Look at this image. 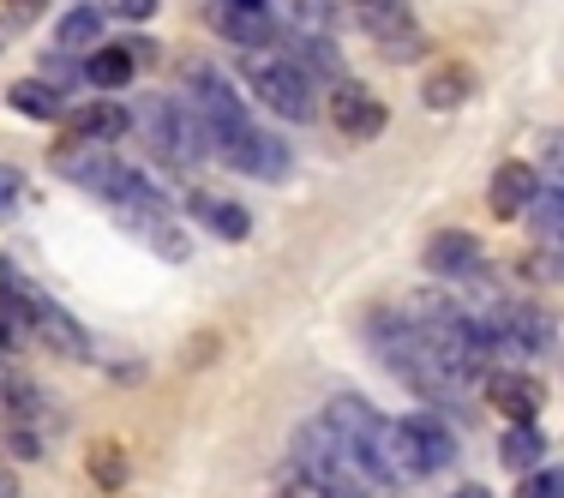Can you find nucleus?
Here are the masks:
<instances>
[{
	"label": "nucleus",
	"instance_id": "f257e3e1",
	"mask_svg": "<svg viewBox=\"0 0 564 498\" xmlns=\"http://www.w3.org/2000/svg\"><path fill=\"white\" fill-rule=\"evenodd\" d=\"M132 132L144 139L151 163L169 169V174H193L210 156L205 120H198V109L181 102V97H144L139 109H132Z\"/></svg>",
	"mask_w": 564,
	"mask_h": 498
},
{
	"label": "nucleus",
	"instance_id": "f03ea898",
	"mask_svg": "<svg viewBox=\"0 0 564 498\" xmlns=\"http://www.w3.org/2000/svg\"><path fill=\"white\" fill-rule=\"evenodd\" d=\"M325 421L337 426V439L348 444V456H355V468L367 480H397L391 475V421H379V409H372L367 397H355V390L330 397Z\"/></svg>",
	"mask_w": 564,
	"mask_h": 498
},
{
	"label": "nucleus",
	"instance_id": "7ed1b4c3",
	"mask_svg": "<svg viewBox=\"0 0 564 498\" xmlns=\"http://www.w3.org/2000/svg\"><path fill=\"white\" fill-rule=\"evenodd\" d=\"M247 85L282 120H313V73L282 48H247Z\"/></svg>",
	"mask_w": 564,
	"mask_h": 498
},
{
	"label": "nucleus",
	"instance_id": "20e7f679",
	"mask_svg": "<svg viewBox=\"0 0 564 498\" xmlns=\"http://www.w3.org/2000/svg\"><path fill=\"white\" fill-rule=\"evenodd\" d=\"M456 463V433L438 414H402L391 421V475L397 480H421V475H438V468Z\"/></svg>",
	"mask_w": 564,
	"mask_h": 498
},
{
	"label": "nucleus",
	"instance_id": "39448f33",
	"mask_svg": "<svg viewBox=\"0 0 564 498\" xmlns=\"http://www.w3.org/2000/svg\"><path fill=\"white\" fill-rule=\"evenodd\" d=\"M186 102L198 109V120H205V132H210V151H228L235 139H247L252 132V115L240 109V97H235V85L217 73L210 61H193L186 66Z\"/></svg>",
	"mask_w": 564,
	"mask_h": 498
},
{
	"label": "nucleus",
	"instance_id": "423d86ee",
	"mask_svg": "<svg viewBox=\"0 0 564 498\" xmlns=\"http://www.w3.org/2000/svg\"><path fill=\"white\" fill-rule=\"evenodd\" d=\"M55 169H61L73 186H90V193L115 198V205H127V198H144V193H156V186L144 181L139 169L115 163V156L102 151V144H90V139H73V144H61V151H55Z\"/></svg>",
	"mask_w": 564,
	"mask_h": 498
},
{
	"label": "nucleus",
	"instance_id": "0eeeda50",
	"mask_svg": "<svg viewBox=\"0 0 564 498\" xmlns=\"http://www.w3.org/2000/svg\"><path fill=\"white\" fill-rule=\"evenodd\" d=\"M348 12H355V24L372 36V48L384 61H421L426 55V31H421L409 0H348Z\"/></svg>",
	"mask_w": 564,
	"mask_h": 498
},
{
	"label": "nucleus",
	"instance_id": "6e6552de",
	"mask_svg": "<svg viewBox=\"0 0 564 498\" xmlns=\"http://www.w3.org/2000/svg\"><path fill=\"white\" fill-rule=\"evenodd\" d=\"M61 414H55V402L43 397V390H31V385H7V397H0V433H7V444L19 456H43L48 444L61 439Z\"/></svg>",
	"mask_w": 564,
	"mask_h": 498
},
{
	"label": "nucleus",
	"instance_id": "1a4fd4ad",
	"mask_svg": "<svg viewBox=\"0 0 564 498\" xmlns=\"http://www.w3.org/2000/svg\"><path fill=\"white\" fill-rule=\"evenodd\" d=\"M19 301H24V318H31V343H43L48 355H61V360H90V331L78 325L61 301H48L31 282H19Z\"/></svg>",
	"mask_w": 564,
	"mask_h": 498
},
{
	"label": "nucleus",
	"instance_id": "9d476101",
	"mask_svg": "<svg viewBox=\"0 0 564 498\" xmlns=\"http://www.w3.org/2000/svg\"><path fill=\"white\" fill-rule=\"evenodd\" d=\"M529 223H534V259H529V271L564 282V186L541 181V193H534V205H529Z\"/></svg>",
	"mask_w": 564,
	"mask_h": 498
},
{
	"label": "nucleus",
	"instance_id": "9b49d317",
	"mask_svg": "<svg viewBox=\"0 0 564 498\" xmlns=\"http://www.w3.org/2000/svg\"><path fill=\"white\" fill-rule=\"evenodd\" d=\"M330 127H337L343 139L367 144V139H379V132L391 127V109H384L360 78H337V85H330Z\"/></svg>",
	"mask_w": 564,
	"mask_h": 498
},
{
	"label": "nucleus",
	"instance_id": "f8f14e48",
	"mask_svg": "<svg viewBox=\"0 0 564 498\" xmlns=\"http://www.w3.org/2000/svg\"><path fill=\"white\" fill-rule=\"evenodd\" d=\"M480 385H487L492 414H505V421H534V414L546 409V385H541V372H529V367H492Z\"/></svg>",
	"mask_w": 564,
	"mask_h": 498
},
{
	"label": "nucleus",
	"instance_id": "ddd939ff",
	"mask_svg": "<svg viewBox=\"0 0 564 498\" xmlns=\"http://www.w3.org/2000/svg\"><path fill=\"white\" fill-rule=\"evenodd\" d=\"M210 24H217L240 55H247V48L282 43V19L271 12V0H259V7H223V0H210Z\"/></svg>",
	"mask_w": 564,
	"mask_h": 498
},
{
	"label": "nucleus",
	"instance_id": "4468645a",
	"mask_svg": "<svg viewBox=\"0 0 564 498\" xmlns=\"http://www.w3.org/2000/svg\"><path fill=\"white\" fill-rule=\"evenodd\" d=\"M223 163H235L240 174H252V181H289V174H294V151L276 139V132L252 127L247 139H235L223 151Z\"/></svg>",
	"mask_w": 564,
	"mask_h": 498
},
{
	"label": "nucleus",
	"instance_id": "2eb2a0df",
	"mask_svg": "<svg viewBox=\"0 0 564 498\" xmlns=\"http://www.w3.org/2000/svg\"><path fill=\"white\" fill-rule=\"evenodd\" d=\"M480 240L475 235H463V228H438L433 240H426V252H421V264H426V277H438V282H463V277H475L480 271Z\"/></svg>",
	"mask_w": 564,
	"mask_h": 498
},
{
	"label": "nucleus",
	"instance_id": "dca6fc26",
	"mask_svg": "<svg viewBox=\"0 0 564 498\" xmlns=\"http://www.w3.org/2000/svg\"><path fill=\"white\" fill-rule=\"evenodd\" d=\"M534 193H541V169L522 163V156H510V163L492 169V186H487V205L499 223H517L522 210L534 205Z\"/></svg>",
	"mask_w": 564,
	"mask_h": 498
},
{
	"label": "nucleus",
	"instance_id": "f3484780",
	"mask_svg": "<svg viewBox=\"0 0 564 498\" xmlns=\"http://www.w3.org/2000/svg\"><path fill=\"white\" fill-rule=\"evenodd\" d=\"M186 210H193V217L205 223L217 240H247V235H252L247 205H235V198H217V193H186Z\"/></svg>",
	"mask_w": 564,
	"mask_h": 498
},
{
	"label": "nucleus",
	"instance_id": "a211bd4d",
	"mask_svg": "<svg viewBox=\"0 0 564 498\" xmlns=\"http://www.w3.org/2000/svg\"><path fill=\"white\" fill-rule=\"evenodd\" d=\"M132 132V109H120V102H85V109L73 115V139H90V144H115Z\"/></svg>",
	"mask_w": 564,
	"mask_h": 498
},
{
	"label": "nucleus",
	"instance_id": "6ab92c4d",
	"mask_svg": "<svg viewBox=\"0 0 564 498\" xmlns=\"http://www.w3.org/2000/svg\"><path fill=\"white\" fill-rule=\"evenodd\" d=\"M475 97V73H468V66H433V73H426V85H421V102L426 109H463V102Z\"/></svg>",
	"mask_w": 564,
	"mask_h": 498
},
{
	"label": "nucleus",
	"instance_id": "aec40b11",
	"mask_svg": "<svg viewBox=\"0 0 564 498\" xmlns=\"http://www.w3.org/2000/svg\"><path fill=\"white\" fill-rule=\"evenodd\" d=\"M132 73H139V48H90L85 55V85H97V90L132 85Z\"/></svg>",
	"mask_w": 564,
	"mask_h": 498
},
{
	"label": "nucleus",
	"instance_id": "412c9836",
	"mask_svg": "<svg viewBox=\"0 0 564 498\" xmlns=\"http://www.w3.org/2000/svg\"><path fill=\"white\" fill-rule=\"evenodd\" d=\"M7 102H12L19 115H31V120H61V115H66V90H55L43 73H36V78H19V85L7 90Z\"/></svg>",
	"mask_w": 564,
	"mask_h": 498
},
{
	"label": "nucleus",
	"instance_id": "4be33fe9",
	"mask_svg": "<svg viewBox=\"0 0 564 498\" xmlns=\"http://www.w3.org/2000/svg\"><path fill=\"white\" fill-rule=\"evenodd\" d=\"M541 456H546V439L534 433V421H510V433L499 439V463L510 475H529V468H541Z\"/></svg>",
	"mask_w": 564,
	"mask_h": 498
},
{
	"label": "nucleus",
	"instance_id": "5701e85b",
	"mask_svg": "<svg viewBox=\"0 0 564 498\" xmlns=\"http://www.w3.org/2000/svg\"><path fill=\"white\" fill-rule=\"evenodd\" d=\"M102 19H109L102 7H73L61 19V31H55V48H61V55H90L97 36H102Z\"/></svg>",
	"mask_w": 564,
	"mask_h": 498
},
{
	"label": "nucleus",
	"instance_id": "b1692460",
	"mask_svg": "<svg viewBox=\"0 0 564 498\" xmlns=\"http://www.w3.org/2000/svg\"><path fill=\"white\" fill-rule=\"evenodd\" d=\"M282 24L294 36H330L337 31V0H282Z\"/></svg>",
	"mask_w": 564,
	"mask_h": 498
},
{
	"label": "nucleus",
	"instance_id": "393cba45",
	"mask_svg": "<svg viewBox=\"0 0 564 498\" xmlns=\"http://www.w3.org/2000/svg\"><path fill=\"white\" fill-rule=\"evenodd\" d=\"M294 61H301L306 73H325V85L348 78V61H343V48L330 43V36H294Z\"/></svg>",
	"mask_w": 564,
	"mask_h": 498
},
{
	"label": "nucleus",
	"instance_id": "a878e982",
	"mask_svg": "<svg viewBox=\"0 0 564 498\" xmlns=\"http://www.w3.org/2000/svg\"><path fill=\"white\" fill-rule=\"evenodd\" d=\"M90 480H97L102 492H115V487H127V451H120L115 439H102V444H90Z\"/></svg>",
	"mask_w": 564,
	"mask_h": 498
},
{
	"label": "nucleus",
	"instance_id": "bb28decb",
	"mask_svg": "<svg viewBox=\"0 0 564 498\" xmlns=\"http://www.w3.org/2000/svg\"><path fill=\"white\" fill-rule=\"evenodd\" d=\"M517 498H564V468H529V475H517Z\"/></svg>",
	"mask_w": 564,
	"mask_h": 498
},
{
	"label": "nucleus",
	"instance_id": "cd10ccee",
	"mask_svg": "<svg viewBox=\"0 0 564 498\" xmlns=\"http://www.w3.org/2000/svg\"><path fill=\"white\" fill-rule=\"evenodd\" d=\"M541 181L564 186V132H541Z\"/></svg>",
	"mask_w": 564,
	"mask_h": 498
},
{
	"label": "nucleus",
	"instance_id": "c85d7f7f",
	"mask_svg": "<svg viewBox=\"0 0 564 498\" xmlns=\"http://www.w3.org/2000/svg\"><path fill=\"white\" fill-rule=\"evenodd\" d=\"M156 7H163V0H109L102 12H115V19H127V24H144V19H156Z\"/></svg>",
	"mask_w": 564,
	"mask_h": 498
},
{
	"label": "nucleus",
	"instance_id": "c756f323",
	"mask_svg": "<svg viewBox=\"0 0 564 498\" xmlns=\"http://www.w3.org/2000/svg\"><path fill=\"white\" fill-rule=\"evenodd\" d=\"M19 193H24V174L12 169V163H0V217H12V205H19Z\"/></svg>",
	"mask_w": 564,
	"mask_h": 498
},
{
	"label": "nucleus",
	"instance_id": "7c9ffc66",
	"mask_svg": "<svg viewBox=\"0 0 564 498\" xmlns=\"http://www.w3.org/2000/svg\"><path fill=\"white\" fill-rule=\"evenodd\" d=\"M367 498H409V492H402V480H372Z\"/></svg>",
	"mask_w": 564,
	"mask_h": 498
},
{
	"label": "nucleus",
	"instance_id": "2f4dec72",
	"mask_svg": "<svg viewBox=\"0 0 564 498\" xmlns=\"http://www.w3.org/2000/svg\"><path fill=\"white\" fill-rule=\"evenodd\" d=\"M7 7H12V19H36V12L48 7V0H7Z\"/></svg>",
	"mask_w": 564,
	"mask_h": 498
},
{
	"label": "nucleus",
	"instance_id": "473e14b6",
	"mask_svg": "<svg viewBox=\"0 0 564 498\" xmlns=\"http://www.w3.org/2000/svg\"><path fill=\"white\" fill-rule=\"evenodd\" d=\"M0 498H19V475H12L7 463H0Z\"/></svg>",
	"mask_w": 564,
	"mask_h": 498
},
{
	"label": "nucleus",
	"instance_id": "72a5a7b5",
	"mask_svg": "<svg viewBox=\"0 0 564 498\" xmlns=\"http://www.w3.org/2000/svg\"><path fill=\"white\" fill-rule=\"evenodd\" d=\"M451 498H492V487H480V480H468V487H456Z\"/></svg>",
	"mask_w": 564,
	"mask_h": 498
},
{
	"label": "nucleus",
	"instance_id": "f704fd0d",
	"mask_svg": "<svg viewBox=\"0 0 564 498\" xmlns=\"http://www.w3.org/2000/svg\"><path fill=\"white\" fill-rule=\"evenodd\" d=\"M271 498H313V492H306V487H301V492H271Z\"/></svg>",
	"mask_w": 564,
	"mask_h": 498
},
{
	"label": "nucleus",
	"instance_id": "c9c22d12",
	"mask_svg": "<svg viewBox=\"0 0 564 498\" xmlns=\"http://www.w3.org/2000/svg\"><path fill=\"white\" fill-rule=\"evenodd\" d=\"M223 7H259V0H223Z\"/></svg>",
	"mask_w": 564,
	"mask_h": 498
},
{
	"label": "nucleus",
	"instance_id": "e433bc0d",
	"mask_svg": "<svg viewBox=\"0 0 564 498\" xmlns=\"http://www.w3.org/2000/svg\"><path fill=\"white\" fill-rule=\"evenodd\" d=\"M0 48H7V12H0Z\"/></svg>",
	"mask_w": 564,
	"mask_h": 498
}]
</instances>
